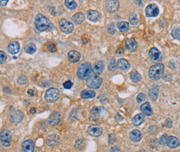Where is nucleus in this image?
Instances as JSON below:
<instances>
[{"mask_svg":"<svg viewBox=\"0 0 180 152\" xmlns=\"http://www.w3.org/2000/svg\"><path fill=\"white\" fill-rule=\"evenodd\" d=\"M36 28L40 32L49 31L53 28V24L49 19L42 14H38L35 18Z\"/></svg>","mask_w":180,"mask_h":152,"instance_id":"f257e3e1","label":"nucleus"},{"mask_svg":"<svg viewBox=\"0 0 180 152\" xmlns=\"http://www.w3.org/2000/svg\"><path fill=\"white\" fill-rule=\"evenodd\" d=\"M164 66L162 64H156L149 69V76L153 80H158L163 77Z\"/></svg>","mask_w":180,"mask_h":152,"instance_id":"f03ea898","label":"nucleus"},{"mask_svg":"<svg viewBox=\"0 0 180 152\" xmlns=\"http://www.w3.org/2000/svg\"><path fill=\"white\" fill-rule=\"evenodd\" d=\"M92 66L90 63H83L79 66L77 70V75L79 79H85L89 78L92 73Z\"/></svg>","mask_w":180,"mask_h":152,"instance_id":"7ed1b4c3","label":"nucleus"},{"mask_svg":"<svg viewBox=\"0 0 180 152\" xmlns=\"http://www.w3.org/2000/svg\"><path fill=\"white\" fill-rule=\"evenodd\" d=\"M107 114V111L104 107L96 106L91 110L90 113V119L92 121H98L102 117H104Z\"/></svg>","mask_w":180,"mask_h":152,"instance_id":"20e7f679","label":"nucleus"},{"mask_svg":"<svg viewBox=\"0 0 180 152\" xmlns=\"http://www.w3.org/2000/svg\"><path fill=\"white\" fill-rule=\"evenodd\" d=\"M103 79L98 75L90 76L87 79V85L90 88L92 89H98L101 86Z\"/></svg>","mask_w":180,"mask_h":152,"instance_id":"39448f33","label":"nucleus"},{"mask_svg":"<svg viewBox=\"0 0 180 152\" xmlns=\"http://www.w3.org/2000/svg\"><path fill=\"white\" fill-rule=\"evenodd\" d=\"M60 96V92L56 88H50L45 93V100L47 102L52 103L56 102Z\"/></svg>","mask_w":180,"mask_h":152,"instance_id":"423d86ee","label":"nucleus"},{"mask_svg":"<svg viewBox=\"0 0 180 152\" xmlns=\"http://www.w3.org/2000/svg\"><path fill=\"white\" fill-rule=\"evenodd\" d=\"M59 26L62 31L66 34L72 33L74 30V26L71 21L67 20L66 19H62L59 21Z\"/></svg>","mask_w":180,"mask_h":152,"instance_id":"0eeeda50","label":"nucleus"},{"mask_svg":"<svg viewBox=\"0 0 180 152\" xmlns=\"http://www.w3.org/2000/svg\"><path fill=\"white\" fill-rule=\"evenodd\" d=\"M10 120L13 123H19L22 120L24 117V113L21 111L12 108L10 111L9 114Z\"/></svg>","mask_w":180,"mask_h":152,"instance_id":"6e6552de","label":"nucleus"},{"mask_svg":"<svg viewBox=\"0 0 180 152\" xmlns=\"http://www.w3.org/2000/svg\"><path fill=\"white\" fill-rule=\"evenodd\" d=\"M0 138H1V143L3 146L8 147L10 146V139H11V135H10V131L6 129L1 131Z\"/></svg>","mask_w":180,"mask_h":152,"instance_id":"1a4fd4ad","label":"nucleus"},{"mask_svg":"<svg viewBox=\"0 0 180 152\" xmlns=\"http://www.w3.org/2000/svg\"><path fill=\"white\" fill-rule=\"evenodd\" d=\"M159 10L158 6L154 3L149 4L145 8V15L147 17H156L159 15Z\"/></svg>","mask_w":180,"mask_h":152,"instance_id":"9d476101","label":"nucleus"},{"mask_svg":"<svg viewBox=\"0 0 180 152\" xmlns=\"http://www.w3.org/2000/svg\"><path fill=\"white\" fill-rule=\"evenodd\" d=\"M61 120V115L59 112L54 111L51 114L48 119V122L50 125L56 126L59 124Z\"/></svg>","mask_w":180,"mask_h":152,"instance_id":"9b49d317","label":"nucleus"},{"mask_svg":"<svg viewBox=\"0 0 180 152\" xmlns=\"http://www.w3.org/2000/svg\"><path fill=\"white\" fill-rule=\"evenodd\" d=\"M105 7L108 11L112 13L116 12L119 8V1L116 0H111V1H107L105 3Z\"/></svg>","mask_w":180,"mask_h":152,"instance_id":"f8f14e48","label":"nucleus"},{"mask_svg":"<svg viewBox=\"0 0 180 152\" xmlns=\"http://www.w3.org/2000/svg\"><path fill=\"white\" fill-rule=\"evenodd\" d=\"M87 132L92 136L99 137L103 133V129L98 125H90L87 129Z\"/></svg>","mask_w":180,"mask_h":152,"instance_id":"ddd939ff","label":"nucleus"},{"mask_svg":"<svg viewBox=\"0 0 180 152\" xmlns=\"http://www.w3.org/2000/svg\"><path fill=\"white\" fill-rule=\"evenodd\" d=\"M101 13L95 10H89L87 12V17L89 20L93 22H96L101 19Z\"/></svg>","mask_w":180,"mask_h":152,"instance_id":"4468645a","label":"nucleus"},{"mask_svg":"<svg viewBox=\"0 0 180 152\" xmlns=\"http://www.w3.org/2000/svg\"><path fill=\"white\" fill-rule=\"evenodd\" d=\"M34 149H35V145L31 140H26L22 142V152H33Z\"/></svg>","mask_w":180,"mask_h":152,"instance_id":"2eb2a0df","label":"nucleus"},{"mask_svg":"<svg viewBox=\"0 0 180 152\" xmlns=\"http://www.w3.org/2000/svg\"><path fill=\"white\" fill-rule=\"evenodd\" d=\"M60 138L56 134H53L49 135L47 137V144L49 146H55L60 143Z\"/></svg>","mask_w":180,"mask_h":152,"instance_id":"dca6fc26","label":"nucleus"},{"mask_svg":"<svg viewBox=\"0 0 180 152\" xmlns=\"http://www.w3.org/2000/svg\"><path fill=\"white\" fill-rule=\"evenodd\" d=\"M125 46L129 51H134L137 48V42L134 38H127L125 39Z\"/></svg>","mask_w":180,"mask_h":152,"instance_id":"f3484780","label":"nucleus"},{"mask_svg":"<svg viewBox=\"0 0 180 152\" xmlns=\"http://www.w3.org/2000/svg\"><path fill=\"white\" fill-rule=\"evenodd\" d=\"M149 56L153 61H159L161 59V54L157 48H152L149 50Z\"/></svg>","mask_w":180,"mask_h":152,"instance_id":"a211bd4d","label":"nucleus"},{"mask_svg":"<svg viewBox=\"0 0 180 152\" xmlns=\"http://www.w3.org/2000/svg\"><path fill=\"white\" fill-rule=\"evenodd\" d=\"M19 49H20V46H19V44L17 41H13L9 43L8 50L10 54H13V55L17 54L19 51Z\"/></svg>","mask_w":180,"mask_h":152,"instance_id":"6ab92c4d","label":"nucleus"},{"mask_svg":"<svg viewBox=\"0 0 180 152\" xmlns=\"http://www.w3.org/2000/svg\"><path fill=\"white\" fill-rule=\"evenodd\" d=\"M130 140L134 142H138L142 138V133L139 130L134 129L130 133Z\"/></svg>","mask_w":180,"mask_h":152,"instance_id":"aec40b11","label":"nucleus"},{"mask_svg":"<svg viewBox=\"0 0 180 152\" xmlns=\"http://www.w3.org/2000/svg\"><path fill=\"white\" fill-rule=\"evenodd\" d=\"M166 144L170 148L173 149V148H176L177 147V146H179L180 142L177 137L174 136H169L168 137V138H167Z\"/></svg>","mask_w":180,"mask_h":152,"instance_id":"412c9836","label":"nucleus"},{"mask_svg":"<svg viewBox=\"0 0 180 152\" xmlns=\"http://www.w3.org/2000/svg\"><path fill=\"white\" fill-rule=\"evenodd\" d=\"M117 66L118 68H119L120 70H123V71L128 70L130 68V63H129V61L128 60H126V59L123 58L119 59Z\"/></svg>","mask_w":180,"mask_h":152,"instance_id":"4be33fe9","label":"nucleus"},{"mask_svg":"<svg viewBox=\"0 0 180 152\" xmlns=\"http://www.w3.org/2000/svg\"><path fill=\"white\" fill-rule=\"evenodd\" d=\"M104 68V64L102 61H98L94 64L93 68H92V71L96 75H99L102 73Z\"/></svg>","mask_w":180,"mask_h":152,"instance_id":"5701e85b","label":"nucleus"},{"mask_svg":"<svg viewBox=\"0 0 180 152\" xmlns=\"http://www.w3.org/2000/svg\"><path fill=\"white\" fill-rule=\"evenodd\" d=\"M81 54L75 50H70L68 53V58L72 62H77L81 59Z\"/></svg>","mask_w":180,"mask_h":152,"instance_id":"b1692460","label":"nucleus"},{"mask_svg":"<svg viewBox=\"0 0 180 152\" xmlns=\"http://www.w3.org/2000/svg\"><path fill=\"white\" fill-rule=\"evenodd\" d=\"M158 95H159V88L155 85H154L149 90V97L151 101H154L157 99Z\"/></svg>","mask_w":180,"mask_h":152,"instance_id":"393cba45","label":"nucleus"},{"mask_svg":"<svg viewBox=\"0 0 180 152\" xmlns=\"http://www.w3.org/2000/svg\"><path fill=\"white\" fill-rule=\"evenodd\" d=\"M72 19L75 23V24L79 25L85 20V15L83 12H77L75 15L72 16Z\"/></svg>","mask_w":180,"mask_h":152,"instance_id":"a878e982","label":"nucleus"},{"mask_svg":"<svg viewBox=\"0 0 180 152\" xmlns=\"http://www.w3.org/2000/svg\"><path fill=\"white\" fill-rule=\"evenodd\" d=\"M141 112L147 116H150V115H152V110L148 102H145L144 104H143L141 106Z\"/></svg>","mask_w":180,"mask_h":152,"instance_id":"bb28decb","label":"nucleus"},{"mask_svg":"<svg viewBox=\"0 0 180 152\" xmlns=\"http://www.w3.org/2000/svg\"><path fill=\"white\" fill-rule=\"evenodd\" d=\"M96 96L95 91L92 90H83L81 93V97L83 99L93 98Z\"/></svg>","mask_w":180,"mask_h":152,"instance_id":"cd10ccee","label":"nucleus"},{"mask_svg":"<svg viewBox=\"0 0 180 152\" xmlns=\"http://www.w3.org/2000/svg\"><path fill=\"white\" fill-rule=\"evenodd\" d=\"M130 77L131 80L135 83L139 82L142 80V77H141V75H140L137 71H135V70L131 72L130 74Z\"/></svg>","mask_w":180,"mask_h":152,"instance_id":"c85d7f7f","label":"nucleus"},{"mask_svg":"<svg viewBox=\"0 0 180 152\" xmlns=\"http://www.w3.org/2000/svg\"><path fill=\"white\" fill-rule=\"evenodd\" d=\"M132 122H133V124L135 126H139L144 122V116H143L142 113L137 114L134 117Z\"/></svg>","mask_w":180,"mask_h":152,"instance_id":"c756f323","label":"nucleus"},{"mask_svg":"<svg viewBox=\"0 0 180 152\" xmlns=\"http://www.w3.org/2000/svg\"><path fill=\"white\" fill-rule=\"evenodd\" d=\"M36 50H37V48H36L35 44H33V43H29L24 48L25 52L28 54H31V55L35 53Z\"/></svg>","mask_w":180,"mask_h":152,"instance_id":"7c9ffc66","label":"nucleus"},{"mask_svg":"<svg viewBox=\"0 0 180 152\" xmlns=\"http://www.w3.org/2000/svg\"><path fill=\"white\" fill-rule=\"evenodd\" d=\"M117 27L121 32H126L129 29V23L126 21H121L117 23Z\"/></svg>","mask_w":180,"mask_h":152,"instance_id":"2f4dec72","label":"nucleus"},{"mask_svg":"<svg viewBox=\"0 0 180 152\" xmlns=\"http://www.w3.org/2000/svg\"><path fill=\"white\" fill-rule=\"evenodd\" d=\"M129 21H130L131 24L133 25V26L137 25L138 23H139V19H138L137 14L134 13V12L130 14V17H129Z\"/></svg>","mask_w":180,"mask_h":152,"instance_id":"473e14b6","label":"nucleus"},{"mask_svg":"<svg viewBox=\"0 0 180 152\" xmlns=\"http://www.w3.org/2000/svg\"><path fill=\"white\" fill-rule=\"evenodd\" d=\"M65 5L66 6L67 8H69V10H74L77 6L76 2L74 1H65Z\"/></svg>","mask_w":180,"mask_h":152,"instance_id":"72a5a7b5","label":"nucleus"},{"mask_svg":"<svg viewBox=\"0 0 180 152\" xmlns=\"http://www.w3.org/2000/svg\"><path fill=\"white\" fill-rule=\"evenodd\" d=\"M108 68H109V70L111 72H114V70H116V60L114 58L112 59L110 61V63H109V65H108Z\"/></svg>","mask_w":180,"mask_h":152,"instance_id":"f704fd0d","label":"nucleus"},{"mask_svg":"<svg viewBox=\"0 0 180 152\" xmlns=\"http://www.w3.org/2000/svg\"><path fill=\"white\" fill-rule=\"evenodd\" d=\"M17 83L20 85H24L28 82V78L25 75H20L17 78Z\"/></svg>","mask_w":180,"mask_h":152,"instance_id":"c9c22d12","label":"nucleus"},{"mask_svg":"<svg viewBox=\"0 0 180 152\" xmlns=\"http://www.w3.org/2000/svg\"><path fill=\"white\" fill-rule=\"evenodd\" d=\"M172 37L174 39H179L180 38V28L177 27V28H174L171 32Z\"/></svg>","mask_w":180,"mask_h":152,"instance_id":"e433bc0d","label":"nucleus"},{"mask_svg":"<svg viewBox=\"0 0 180 152\" xmlns=\"http://www.w3.org/2000/svg\"><path fill=\"white\" fill-rule=\"evenodd\" d=\"M47 49L51 52V53H55L57 50V47H56V44H53V43H49V44H47Z\"/></svg>","mask_w":180,"mask_h":152,"instance_id":"4c0bfd02","label":"nucleus"},{"mask_svg":"<svg viewBox=\"0 0 180 152\" xmlns=\"http://www.w3.org/2000/svg\"><path fill=\"white\" fill-rule=\"evenodd\" d=\"M6 55L4 52L1 50L0 51V62L1 64H3V63L6 62Z\"/></svg>","mask_w":180,"mask_h":152,"instance_id":"58836bf2","label":"nucleus"},{"mask_svg":"<svg viewBox=\"0 0 180 152\" xmlns=\"http://www.w3.org/2000/svg\"><path fill=\"white\" fill-rule=\"evenodd\" d=\"M73 82L71 80H67L66 82H64V84H63V87L65 88H66V89H70L73 86Z\"/></svg>","mask_w":180,"mask_h":152,"instance_id":"ea45409f","label":"nucleus"},{"mask_svg":"<svg viewBox=\"0 0 180 152\" xmlns=\"http://www.w3.org/2000/svg\"><path fill=\"white\" fill-rule=\"evenodd\" d=\"M108 30L110 34H112V35H113V34L115 33L116 29H115V26H114V23H111V24L109 25L108 27Z\"/></svg>","mask_w":180,"mask_h":152,"instance_id":"a19ab883","label":"nucleus"},{"mask_svg":"<svg viewBox=\"0 0 180 152\" xmlns=\"http://www.w3.org/2000/svg\"><path fill=\"white\" fill-rule=\"evenodd\" d=\"M167 138H168V136H167V135L163 134L162 136L160 137V139H159L160 144H162V145H165V144H166Z\"/></svg>","mask_w":180,"mask_h":152,"instance_id":"79ce46f5","label":"nucleus"},{"mask_svg":"<svg viewBox=\"0 0 180 152\" xmlns=\"http://www.w3.org/2000/svg\"><path fill=\"white\" fill-rule=\"evenodd\" d=\"M145 99V94L143 93H139L137 97V101L139 103L142 102Z\"/></svg>","mask_w":180,"mask_h":152,"instance_id":"37998d69","label":"nucleus"},{"mask_svg":"<svg viewBox=\"0 0 180 152\" xmlns=\"http://www.w3.org/2000/svg\"><path fill=\"white\" fill-rule=\"evenodd\" d=\"M116 141V137L115 135L114 134H110V136H109V144H113L114 142Z\"/></svg>","mask_w":180,"mask_h":152,"instance_id":"c03bdc74","label":"nucleus"},{"mask_svg":"<svg viewBox=\"0 0 180 152\" xmlns=\"http://www.w3.org/2000/svg\"><path fill=\"white\" fill-rule=\"evenodd\" d=\"M165 125H166L167 127L170 128L172 126V121L171 120H170V119L168 118L166 120V122H165Z\"/></svg>","mask_w":180,"mask_h":152,"instance_id":"a18cd8bd","label":"nucleus"},{"mask_svg":"<svg viewBox=\"0 0 180 152\" xmlns=\"http://www.w3.org/2000/svg\"><path fill=\"white\" fill-rule=\"evenodd\" d=\"M110 152H121V149L119 147H117V146H113L111 149Z\"/></svg>","mask_w":180,"mask_h":152,"instance_id":"49530a36","label":"nucleus"},{"mask_svg":"<svg viewBox=\"0 0 180 152\" xmlns=\"http://www.w3.org/2000/svg\"><path fill=\"white\" fill-rule=\"evenodd\" d=\"M116 54H118V55H122V54L124 53V50H123L122 48H119V49L116 50Z\"/></svg>","mask_w":180,"mask_h":152,"instance_id":"de8ad7c7","label":"nucleus"},{"mask_svg":"<svg viewBox=\"0 0 180 152\" xmlns=\"http://www.w3.org/2000/svg\"><path fill=\"white\" fill-rule=\"evenodd\" d=\"M8 2V0H6V1H2L1 0V1H0V3H1V6H6V5L7 4V3Z\"/></svg>","mask_w":180,"mask_h":152,"instance_id":"09e8293b","label":"nucleus"},{"mask_svg":"<svg viewBox=\"0 0 180 152\" xmlns=\"http://www.w3.org/2000/svg\"><path fill=\"white\" fill-rule=\"evenodd\" d=\"M27 93H28V95H31V96H33V95H34V91L31 89H29Z\"/></svg>","mask_w":180,"mask_h":152,"instance_id":"8fccbe9b","label":"nucleus"},{"mask_svg":"<svg viewBox=\"0 0 180 152\" xmlns=\"http://www.w3.org/2000/svg\"><path fill=\"white\" fill-rule=\"evenodd\" d=\"M35 112H36V109H35V108H34V107H33V108H31L30 109V113H35Z\"/></svg>","mask_w":180,"mask_h":152,"instance_id":"3c124183","label":"nucleus"},{"mask_svg":"<svg viewBox=\"0 0 180 152\" xmlns=\"http://www.w3.org/2000/svg\"><path fill=\"white\" fill-rule=\"evenodd\" d=\"M83 44H87V39H85V38H83Z\"/></svg>","mask_w":180,"mask_h":152,"instance_id":"603ef678","label":"nucleus"}]
</instances>
